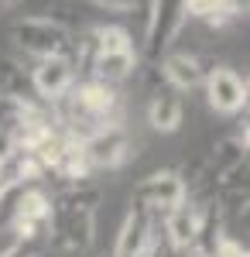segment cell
<instances>
[{"label": "cell", "mask_w": 250, "mask_h": 257, "mask_svg": "<svg viewBox=\"0 0 250 257\" xmlns=\"http://www.w3.org/2000/svg\"><path fill=\"white\" fill-rule=\"evenodd\" d=\"M116 93L113 86L106 82H82L76 93H72V106H69V120H72V138L86 141L89 134H96L99 127L106 123H116L113 113H116Z\"/></svg>", "instance_id": "1"}, {"label": "cell", "mask_w": 250, "mask_h": 257, "mask_svg": "<svg viewBox=\"0 0 250 257\" xmlns=\"http://www.w3.org/2000/svg\"><path fill=\"white\" fill-rule=\"evenodd\" d=\"M14 41L24 52L38 55V59H52V55L65 52L69 28L62 21H52V18H24L14 24Z\"/></svg>", "instance_id": "2"}, {"label": "cell", "mask_w": 250, "mask_h": 257, "mask_svg": "<svg viewBox=\"0 0 250 257\" xmlns=\"http://www.w3.org/2000/svg\"><path fill=\"white\" fill-rule=\"evenodd\" d=\"M185 196H189V189H185V178L172 172V168H161V172H154L148 175L141 185H137V209H165V213H172L178 206H185Z\"/></svg>", "instance_id": "3"}, {"label": "cell", "mask_w": 250, "mask_h": 257, "mask_svg": "<svg viewBox=\"0 0 250 257\" xmlns=\"http://www.w3.org/2000/svg\"><path fill=\"white\" fill-rule=\"evenodd\" d=\"M202 86H206V99L216 113L230 117V113H240L247 106V79H240V72H233L226 65L212 69Z\"/></svg>", "instance_id": "4"}, {"label": "cell", "mask_w": 250, "mask_h": 257, "mask_svg": "<svg viewBox=\"0 0 250 257\" xmlns=\"http://www.w3.org/2000/svg\"><path fill=\"white\" fill-rule=\"evenodd\" d=\"M82 148H86L89 168H116L120 161H127L131 141H127L120 123H106V127H99L96 134H89L82 141Z\"/></svg>", "instance_id": "5"}, {"label": "cell", "mask_w": 250, "mask_h": 257, "mask_svg": "<svg viewBox=\"0 0 250 257\" xmlns=\"http://www.w3.org/2000/svg\"><path fill=\"white\" fill-rule=\"evenodd\" d=\"M72 76H76L72 59H69V55H52V59H41L38 65H35L31 86H35V93H38L41 99L55 103V99H62L72 89Z\"/></svg>", "instance_id": "6"}, {"label": "cell", "mask_w": 250, "mask_h": 257, "mask_svg": "<svg viewBox=\"0 0 250 257\" xmlns=\"http://www.w3.org/2000/svg\"><path fill=\"white\" fill-rule=\"evenodd\" d=\"M185 18H189L185 4H168V0L151 4V18H148V52H151V55L165 52V48L172 45V38L178 35V28H182Z\"/></svg>", "instance_id": "7"}, {"label": "cell", "mask_w": 250, "mask_h": 257, "mask_svg": "<svg viewBox=\"0 0 250 257\" xmlns=\"http://www.w3.org/2000/svg\"><path fill=\"white\" fill-rule=\"evenodd\" d=\"M154 243V223L144 209H131L123 216V226L116 233L113 257H141Z\"/></svg>", "instance_id": "8"}, {"label": "cell", "mask_w": 250, "mask_h": 257, "mask_svg": "<svg viewBox=\"0 0 250 257\" xmlns=\"http://www.w3.org/2000/svg\"><path fill=\"white\" fill-rule=\"evenodd\" d=\"M202 226H206V213L199 206H178L165 219V233H168V243L175 250H185V247L199 243Z\"/></svg>", "instance_id": "9"}, {"label": "cell", "mask_w": 250, "mask_h": 257, "mask_svg": "<svg viewBox=\"0 0 250 257\" xmlns=\"http://www.w3.org/2000/svg\"><path fill=\"white\" fill-rule=\"evenodd\" d=\"M11 216H14V230L21 237H35V226L52 219V199L45 192H38V189H21Z\"/></svg>", "instance_id": "10"}, {"label": "cell", "mask_w": 250, "mask_h": 257, "mask_svg": "<svg viewBox=\"0 0 250 257\" xmlns=\"http://www.w3.org/2000/svg\"><path fill=\"white\" fill-rule=\"evenodd\" d=\"M161 72H165V79L172 82V93H189V89H199L206 82L202 62L195 59V55H189V52L168 55V59L161 62Z\"/></svg>", "instance_id": "11"}, {"label": "cell", "mask_w": 250, "mask_h": 257, "mask_svg": "<svg viewBox=\"0 0 250 257\" xmlns=\"http://www.w3.org/2000/svg\"><path fill=\"white\" fill-rule=\"evenodd\" d=\"M148 123H151L158 134H175L178 123H182V96L172 93V89L154 93L151 106H148Z\"/></svg>", "instance_id": "12"}, {"label": "cell", "mask_w": 250, "mask_h": 257, "mask_svg": "<svg viewBox=\"0 0 250 257\" xmlns=\"http://www.w3.org/2000/svg\"><path fill=\"white\" fill-rule=\"evenodd\" d=\"M134 65H137L134 48H127V52H106V55H96V59H93L96 82H106V86L123 82L131 72H134Z\"/></svg>", "instance_id": "13"}, {"label": "cell", "mask_w": 250, "mask_h": 257, "mask_svg": "<svg viewBox=\"0 0 250 257\" xmlns=\"http://www.w3.org/2000/svg\"><path fill=\"white\" fill-rule=\"evenodd\" d=\"M55 172L62 178H86L93 168H89V158H86V148H82V141L72 138V134H65V148H62V155L55 161Z\"/></svg>", "instance_id": "14"}, {"label": "cell", "mask_w": 250, "mask_h": 257, "mask_svg": "<svg viewBox=\"0 0 250 257\" xmlns=\"http://www.w3.org/2000/svg\"><path fill=\"white\" fill-rule=\"evenodd\" d=\"M185 11L195 14V18H202L206 24H226L240 7L236 4H202V0H192V4H185Z\"/></svg>", "instance_id": "15"}, {"label": "cell", "mask_w": 250, "mask_h": 257, "mask_svg": "<svg viewBox=\"0 0 250 257\" xmlns=\"http://www.w3.org/2000/svg\"><path fill=\"white\" fill-rule=\"evenodd\" d=\"M93 38H96V55L134 48V45H131V35H127L123 28H96V31H93Z\"/></svg>", "instance_id": "16"}, {"label": "cell", "mask_w": 250, "mask_h": 257, "mask_svg": "<svg viewBox=\"0 0 250 257\" xmlns=\"http://www.w3.org/2000/svg\"><path fill=\"white\" fill-rule=\"evenodd\" d=\"M212 257H250L247 254V247L240 243V240H233V237H216V254Z\"/></svg>", "instance_id": "17"}, {"label": "cell", "mask_w": 250, "mask_h": 257, "mask_svg": "<svg viewBox=\"0 0 250 257\" xmlns=\"http://www.w3.org/2000/svg\"><path fill=\"white\" fill-rule=\"evenodd\" d=\"M11 155H18V141L7 127H0V161H7Z\"/></svg>", "instance_id": "18"}, {"label": "cell", "mask_w": 250, "mask_h": 257, "mask_svg": "<svg viewBox=\"0 0 250 257\" xmlns=\"http://www.w3.org/2000/svg\"><path fill=\"white\" fill-rule=\"evenodd\" d=\"M0 257H31V254H24L21 247H11V250H4V254H0Z\"/></svg>", "instance_id": "19"}, {"label": "cell", "mask_w": 250, "mask_h": 257, "mask_svg": "<svg viewBox=\"0 0 250 257\" xmlns=\"http://www.w3.org/2000/svg\"><path fill=\"white\" fill-rule=\"evenodd\" d=\"M7 182V161H0V185Z\"/></svg>", "instance_id": "20"}, {"label": "cell", "mask_w": 250, "mask_h": 257, "mask_svg": "<svg viewBox=\"0 0 250 257\" xmlns=\"http://www.w3.org/2000/svg\"><path fill=\"white\" fill-rule=\"evenodd\" d=\"M202 257H209V254H202Z\"/></svg>", "instance_id": "21"}]
</instances>
